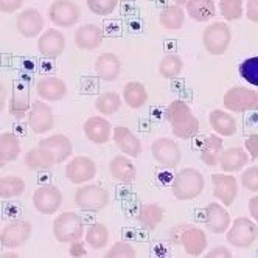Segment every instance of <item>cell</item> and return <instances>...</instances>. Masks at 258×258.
<instances>
[{
	"mask_svg": "<svg viewBox=\"0 0 258 258\" xmlns=\"http://www.w3.org/2000/svg\"><path fill=\"white\" fill-rule=\"evenodd\" d=\"M188 226H190V224H185V223L174 226V227L171 229V233H170V241H171L173 244H182L183 233H185V230H187Z\"/></svg>",
	"mask_w": 258,
	"mask_h": 258,
	"instance_id": "c3c4849f",
	"label": "cell"
},
{
	"mask_svg": "<svg viewBox=\"0 0 258 258\" xmlns=\"http://www.w3.org/2000/svg\"><path fill=\"white\" fill-rule=\"evenodd\" d=\"M204 176L196 168H183L180 170L171 183V190L176 199L179 201H191L199 196L204 190Z\"/></svg>",
	"mask_w": 258,
	"mask_h": 258,
	"instance_id": "6da1fadb",
	"label": "cell"
},
{
	"mask_svg": "<svg viewBox=\"0 0 258 258\" xmlns=\"http://www.w3.org/2000/svg\"><path fill=\"white\" fill-rule=\"evenodd\" d=\"M232 42V31L224 22H215L206 27L202 33V44L206 50L215 56L224 54Z\"/></svg>",
	"mask_w": 258,
	"mask_h": 258,
	"instance_id": "277c9868",
	"label": "cell"
},
{
	"mask_svg": "<svg viewBox=\"0 0 258 258\" xmlns=\"http://www.w3.org/2000/svg\"><path fill=\"white\" fill-rule=\"evenodd\" d=\"M183 70V61L179 54H167L159 64V75L167 80L177 78Z\"/></svg>",
	"mask_w": 258,
	"mask_h": 258,
	"instance_id": "d590c367",
	"label": "cell"
},
{
	"mask_svg": "<svg viewBox=\"0 0 258 258\" xmlns=\"http://www.w3.org/2000/svg\"><path fill=\"white\" fill-rule=\"evenodd\" d=\"M258 101V92L247 87H233L229 89L224 95V107L230 112H247L255 110Z\"/></svg>",
	"mask_w": 258,
	"mask_h": 258,
	"instance_id": "8992f818",
	"label": "cell"
},
{
	"mask_svg": "<svg viewBox=\"0 0 258 258\" xmlns=\"http://www.w3.org/2000/svg\"><path fill=\"white\" fill-rule=\"evenodd\" d=\"M249 162H250V159H249L247 151L243 150V148H239V146H232V148H227L219 156V167L224 173L241 171Z\"/></svg>",
	"mask_w": 258,
	"mask_h": 258,
	"instance_id": "44dd1931",
	"label": "cell"
},
{
	"mask_svg": "<svg viewBox=\"0 0 258 258\" xmlns=\"http://www.w3.org/2000/svg\"><path fill=\"white\" fill-rule=\"evenodd\" d=\"M27 121L33 133L36 134H45L53 129V109L44 101L36 100L31 104L30 112L27 114Z\"/></svg>",
	"mask_w": 258,
	"mask_h": 258,
	"instance_id": "8fae6325",
	"label": "cell"
},
{
	"mask_svg": "<svg viewBox=\"0 0 258 258\" xmlns=\"http://www.w3.org/2000/svg\"><path fill=\"white\" fill-rule=\"evenodd\" d=\"M219 11L226 21H238L243 16V0H219Z\"/></svg>",
	"mask_w": 258,
	"mask_h": 258,
	"instance_id": "60d3db41",
	"label": "cell"
},
{
	"mask_svg": "<svg viewBox=\"0 0 258 258\" xmlns=\"http://www.w3.org/2000/svg\"><path fill=\"white\" fill-rule=\"evenodd\" d=\"M83 131H84V136L92 143L103 145L109 142L114 129H112V124L109 123V120H106L104 117H90L86 120Z\"/></svg>",
	"mask_w": 258,
	"mask_h": 258,
	"instance_id": "ac0fdd59",
	"label": "cell"
},
{
	"mask_svg": "<svg viewBox=\"0 0 258 258\" xmlns=\"http://www.w3.org/2000/svg\"><path fill=\"white\" fill-rule=\"evenodd\" d=\"M239 75L243 80H246L249 84L258 87V56H252L244 59L238 67Z\"/></svg>",
	"mask_w": 258,
	"mask_h": 258,
	"instance_id": "b9f144b4",
	"label": "cell"
},
{
	"mask_svg": "<svg viewBox=\"0 0 258 258\" xmlns=\"http://www.w3.org/2000/svg\"><path fill=\"white\" fill-rule=\"evenodd\" d=\"M163 219V209L151 202V204H145L139 210V223L142 224L143 229L146 230H154Z\"/></svg>",
	"mask_w": 258,
	"mask_h": 258,
	"instance_id": "d6a6232c",
	"label": "cell"
},
{
	"mask_svg": "<svg viewBox=\"0 0 258 258\" xmlns=\"http://www.w3.org/2000/svg\"><path fill=\"white\" fill-rule=\"evenodd\" d=\"M109 173L115 180L121 183H133L137 177L136 165L124 156H115L109 162Z\"/></svg>",
	"mask_w": 258,
	"mask_h": 258,
	"instance_id": "d4e9b609",
	"label": "cell"
},
{
	"mask_svg": "<svg viewBox=\"0 0 258 258\" xmlns=\"http://www.w3.org/2000/svg\"><path fill=\"white\" fill-rule=\"evenodd\" d=\"M256 238H258V226L255 224V221L244 216L236 218L226 233L227 243L236 249H246L252 246Z\"/></svg>",
	"mask_w": 258,
	"mask_h": 258,
	"instance_id": "3957f363",
	"label": "cell"
},
{
	"mask_svg": "<svg viewBox=\"0 0 258 258\" xmlns=\"http://www.w3.org/2000/svg\"><path fill=\"white\" fill-rule=\"evenodd\" d=\"M204 223L213 233H224L232 224L229 212L219 202H210L204 209Z\"/></svg>",
	"mask_w": 258,
	"mask_h": 258,
	"instance_id": "2e32d148",
	"label": "cell"
},
{
	"mask_svg": "<svg viewBox=\"0 0 258 258\" xmlns=\"http://www.w3.org/2000/svg\"><path fill=\"white\" fill-rule=\"evenodd\" d=\"M66 48V38L58 28L45 30L38 39V50L47 59L59 58Z\"/></svg>",
	"mask_w": 258,
	"mask_h": 258,
	"instance_id": "9a60e30c",
	"label": "cell"
},
{
	"mask_svg": "<svg viewBox=\"0 0 258 258\" xmlns=\"http://www.w3.org/2000/svg\"><path fill=\"white\" fill-rule=\"evenodd\" d=\"M112 139L117 148L126 156L139 157L142 153V142L140 139L126 126H115L112 131Z\"/></svg>",
	"mask_w": 258,
	"mask_h": 258,
	"instance_id": "e0dca14e",
	"label": "cell"
},
{
	"mask_svg": "<svg viewBox=\"0 0 258 258\" xmlns=\"http://www.w3.org/2000/svg\"><path fill=\"white\" fill-rule=\"evenodd\" d=\"M159 22L163 28L176 31L180 30L183 27V22H185V11H183L182 7L179 5H167L163 7L160 14H159Z\"/></svg>",
	"mask_w": 258,
	"mask_h": 258,
	"instance_id": "f546056e",
	"label": "cell"
},
{
	"mask_svg": "<svg viewBox=\"0 0 258 258\" xmlns=\"http://www.w3.org/2000/svg\"><path fill=\"white\" fill-rule=\"evenodd\" d=\"M36 92L41 100L61 101L67 94V86L58 77H42L36 83Z\"/></svg>",
	"mask_w": 258,
	"mask_h": 258,
	"instance_id": "d6986e66",
	"label": "cell"
},
{
	"mask_svg": "<svg viewBox=\"0 0 258 258\" xmlns=\"http://www.w3.org/2000/svg\"><path fill=\"white\" fill-rule=\"evenodd\" d=\"M190 2V0H174V4L179 5V7H183V5H187Z\"/></svg>",
	"mask_w": 258,
	"mask_h": 258,
	"instance_id": "db71d44e",
	"label": "cell"
},
{
	"mask_svg": "<svg viewBox=\"0 0 258 258\" xmlns=\"http://www.w3.org/2000/svg\"><path fill=\"white\" fill-rule=\"evenodd\" d=\"M120 107H121V97L117 92H104L95 101L97 112H100L104 117L114 115L115 112H118Z\"/></svg>",
	"mask_w": 258,
	"mask_h": 258,
	"instance_id": "e575fe53",
	"label": "cell"
},
{
	"mask_svg": "<svg viewBox=\"0 0 258 258\" xmlns=\"http://www.w3.org/2000/svg\"><path fill=\"white\" fill-rule=\"evenodd\" d=\"M90 13L97 16H109L118 5V0H86Z\"/></svg>",
	"mask_w": 258,
	"mask_h": 258,
	"instance_id": "7bdbcfd3",
	"label": "cell"
},
{
	"mask_svg": "<svg viewBox=\"0 0 258 258\" xmlns=\"http://www.w3.org/2000/svg\"><path fill=\"white\" fill-rule=\"evenodd\" d=\"M53 235L59 243H75L84 238V223L73 212H64L53 221Z\"/></svg>",
	"mask_w": 258,
	"mask_h": 258,
	"instance_id": "7a4b0ae2",
	"label": "cell"
},
{
	"mask_svg": "<svg viewBox=\"0 0 258 258\" xmlns=\"http://www.w3.org/2000/svg\"><path fill=\"white\" fill-rule=\"evenodd\" d=\"M151 154L163 168H176L182 159L179 145L168 137L156 139L151 145Z\"/></svg>",
	"mask_w": 258,
	"mask_h": 258,
	"instance_id": "ba28073f",
	"label": "cell"
},
{
	"mask_svg": "<svg viewBox=\"0 0 258 258\" xmlns=\"http://www.w3.org/2000/svg\"><path fill=\"white\" fill-rule=\"evenodd\" d=\"M33 206L41 215H53L62 206V193L54 185H42L33 195Z\"/></svg>",
	"mask_w": 258,
	"mask_h": 258,
	"instance_id": "30bf717a",
	"label": "cell"
},
{
	"mask_svg": "<svg viewBox=\"0 0 258 258\" xmlns=\"http://www.w3.org/2000/svg\"><path fill=\"white\" fill-rule=\"evenodd\" d=\"M25 0H0V11L4 14H11L22 8Z\"/></svg>",
	"mask_w": 258,
	"mask_h": 258,
	"instance_id": "7dc6e473",
	"label": "cell"
},
{
	"mask_svg": "<svg viewBox=\"0 0 258 258\" xmlns=\"http://www.w3.org/2000/svg\"><path fill=\"white\" fill-rule=\"evenodd\" d=\"M33 233V226L28 221L24 219H16L4 227L2 233H0V243L7 249H17L24 246Z\"/></svg>",
	"mask_w": 258,
	"mask_h": 258,
	"instance_id": "9c48e42d",
	"label": "cell"
},
{
	"mask_svg": "<svg viewBox=\"0 0 258 258\" xmlns=\"http://www.w3.org/2000/svg\"><path fill=\"white\" fill-rule=\"evenodd\" d=\"M191 109L190 106L182 101V100H174L171 101L167 109H165V117H167L170 124H176L177 121H182L183 118H187L188 115H191Z\"/></svg>",
	"mask_w": 258,
	"mask_h": 258,
	"instance_id": "ab89813d",
	"label": "cell"
},
{
	"mask_svg": "<svg viewBox=\"0 0 258 258\" xmlns=\"http://www.w3.org/2000/svg\"><path fill=\"white\" fill-rule=\"evenodd\" d=\"M185 13L196 22H209L216 14V7L213 0H190Z\"/></svg>",
	"mask_w": 258,
	"mask_h": 258,
	"instance_id": "f1b7e54d",
	"label": "cell"
},
{
	"mask_svg": "<svg viewBox=\"0 0 258 258\" xmlns=\"http://www.w3.org/2000/svg\"><path fill=\"white\" fill-rule=\"evenodd\" d=\"M75 204L84 212H100L109 206V191L100 185H84L75 191Z\"/></svg>",
	"mask_w": 258,
	"mask_h": 258,
	"instance_id": "5b68a950",
	"label": "cell"
},
{
	"mask_svg": "<svg viewBox=\"0 0 258 258\" xmlns=\"http://www.w3.org/2000/svg\"><path fill=\"white\" fill-rule=\"evenodd\" d=\"M148 100L146 87L139 81H129L123 89V101L133 109L142 107Z\"/></svg>",
	"mask_w": 258,
	"mask_h": 258,
	"instance_id": "1f68e13d",
	"label": "cell"
},
{
	"mask_svg": "<svg viewBox=\"0 0 258 258\" xmlns=\"http://www.w3.org/2000/svg\"><path fill=\"white\" fill-rule=\"evenodd\" d=\"M70 255H72V256H83V255H86V249L81 246V241H75V243H72V247H70Z\"/></svg>",
	"mask_w": 258,
	"mask_h": 258,
	"instance_id": "f5cc1de1",
	"label": "cell"
},
{
	"mask_svg": "<svg viewBox=\"0 0 258 258\" xmlns=\"http://www.w3.org/2000/svg\"><path fill=\"white\" fill-rule=\"evenodd\" d=\"M213 196L221 201V204L230 207L238 196V180L232 174H212Z\"/></svg>",
	"mask_w": 258,
	"mask_h": 258,
	"instance_id": "4fadbf2b",
	"label": "cell"
},
{
	"mask_svg": "<svg viewBox=\"0 0 258 258\" xmlns=\"http://www.w3.org/2000/svg\"><path fill=\"white\" fill-rule=\"evenodd\" d=\"M246 16L250 22L258 24V4H255L253 0H247L246 4Z\"/></svg>",
	"mask_w": 258,
	"mask_h": 258,
	"instance_id": "f907efd6",
	"label": "cell"
},
{
	"mask_svg": "<svg viewBox=\"0 0 258 258\" xmlns=\"http://www.w3.org/2000/svg\"><path fill=\"white\" fill-rule=\"evenodd\" d=\"M253 2H255V4H258V0H253Z\"/></svg>",
	"mask_w": 258,
	"mask_h": 258,
	"instance_id": "9f6ffc18",
	"label": "cell"
},
{
	"mask_svg": "<svg viewBox=\"0 0 258 258\" xmlns=\"http://www.w3.org/2000/svg\"><path fill=\"white\" fill-rule=\"evenodd\" d=\"M255 110H258V101H256V109Z\"/></svg>",
	"mask_w": 258,
	"mask_h": 258,
	"instance_id": "11a10c76",
	"label": "cell"
},
{
	"mask_svg": "<svg viewBox=\"0 0 258 258\" xmlns=\"http://www.w3.org/2000/svg\"><path fill=\"white\" fill-rule=\"evenodd\" d=\"M244 150L249 154L250 162L258 160V134H252L244 142Z\"/></svg>",
	"mask_w": 258,
	"mask_h": 258,
	"instance_id": "bcb514c9",
	"label": "cell"
},
{
	"mask_svg": "<svg viewBox=\"0 0 258 258\" xmlns=\"http://www.w3.org/2000/svg\"><path fill=\"white\" fill-rule=\"evenodd\" d=\"M31 109V104H30V97L27 94V90H14V94L10 100V106H8V110L10 114L16 118H24Z\"/></svg>",
	"mask_w": 258,
	"mask_h": 258,
	"instance_id": "74e56055",
	"label": "cell"
},
{
	"mask_svg": "<svg viewBox=\"0 0 258 258\" xmlns=\"http://www.w3.org/2000/svg\"><path fill=\"white\" fill-rule=\"evenodd\" d=\"M103 30L95 24L81 25L75 31V44L81 50H95L103 42Z\"/></svg>",
	"mask_w": 258,
	"mask_h": 258,
	"instance_id": "cb8c5ba5",
	"label": "cell"
},
{
	"mask_svg": "<svg viewBox=\"0 0 258 258\" xmlns=\"http://www.w3.org/2000/svg\"><path fill=\"white\" fill-rule=\"evenodd\" d=\"M224 151V143L219 136H209L201 145V160L207 167H216L219 165V156Z\"/></svg>",
	"mask_w": 258,
	"mask_h": 258,
	"instance_id": "4316f807",
	"label": "cell"
},
{
	"mask_svg": "<svg viewBox=\"0 0 258 258\" xmlns=\"http://www.w3.org/2000/svg\"><path fill=\"white\" fill-rule=\"evenodd\" d=\"M16 27H17V31H19L22 34V38L25 39L38 38L41 31L44 30V17L38 10L27 8L17 14Z\"/></svg>",
	"mask_w": 258,
	"mask_h": 258,
	"instance_id": "5bb4252c",
	"label": "cell"
},
{
	"mask_svg": "<svg viewBox=\"0 0 258 258\" xmlns=\"http://www.w3.org/2000/svg\"><path fill=\"white\" fill-rule=\"evenodd\" d=\"M209 121H210V126L213 127V131L221 137H232L238 131L236 120L233 118V115L229 112H224V110H221V109L212 110L209 115Z\"/></svg>",
	"mask_w": 258,
	"mask_h": 258,
	"instance_id": "484cf974",
	"label": "cell"
},
{
	"mask_svg": "<svg viewBox=\"0 0 258 258\" xmlns=\"http://www.w3.org/2000/svg\"><path fill=\"white\" fill-rule=\"evenodd\" d=\"M241 185L249 191H258V167H249L241 174Z\"/></svg>",
	"mask_w": 258,
	"mask_h": 258,
	"instance_id": "f6af8a7d",
	"label": "cell"
},
{
	"mask_svg": "<svg viewBox=\"0 0 258 258\" xmlns=\"http://www.w3.org/2000/svg\"><path fill=\"white\" fill-rule=\"evenodd\" d=\"M80 7L72 0H54L48 8V17L53 25L69 28L80 21Z\"/></svg>",
	"mask_w": 258,
	"mask_h": 258,
	"instance_id": "52a82bcc",
	"label": "cell"
},
{
	"mask_svg": "<svg viewBox=\"0 0 258 258\" xmlns=\"http://www.w3.org/2000/svg\"><path fill=\"white\" fill-rule=\"evenodd\" d=\"M25 191V180L19 176H5L0 180V196L4 199L19 198Z\"/></svg>",
	"mask_w": 258,
	"mask_h": 258,
	"instance_id": "8d00e7d4",
	"label": "cell"
},
{
	"mask_svg": "<svg viewBox=\"0 0 258 258\" xmlns=\"http://www.w3.org/2000/svg\"><path fill=\"white\" fill-rule=\"evenodd\" d=\"M207 244H209V239H207L206 232L199 227L188 226L185 233H183L180 246L190 256H199L204 253V250L207 249Z\"/></svg>",
	"mask_w": 258,
	"mask_h": 258,
	"instance_id": "7402d4cb",
	"label": "cell"
},
{
	"mask_svg": "<svg viewBox=\"0 0 258 258\" xmlns=\"http://www.w3.org/2000/svg\"><path fill=\"white\" fill-rule=\"evenodd\" d=\"M104 256L106 258H133L136 256V249L129 243L118 241L104 253Z\"/></svg>",
	"mask_w": 258,
	"mask_h": 258,
	"instance_id": "ee69618b",
	"label": "cell"
},
{
	"mask_svg": "<svg viewBox=\"0 0 258 258\" xmlns=\"http://www.w3.org/2000/svg\"><path fill=\"white\" fill-rule=\"evenodd\" d=\"M174 137H179L182 140H188L191 137H196L199 133V120L191 114L185 120H182L176 124H171Z\"/></svg>",
	"mask_w": 258,
	"mask_h": 258,
	"instance_id": "f35d334b",
	"label": "cell"
},
{
	"mask_svg": "<svg viewBox=\"0 0 258 258\" xmlns=\"http://www.w3.org/2000/svg\"><path fill=\"white\" fill-rule=\"evenodd\" d=\"M39 146L48 150L54 156V160H56V163L66 162L72 156V153H73V145H72L70 139L62 136V134H54L51 137L42 139L39 142Z\"/></svg>",
	"mask_w": 258,
	"mask_h": 258,
	"instance_id": "603a6c76",
	"label": "cell"
},
{
	"mask_svg": "<svg viewBox=\"0 0 258 258\" xmlns=\"http://www.w3.org/2000/svg\"><path fill=\"white\" fill-rule=\"evenodd\" d=\"M97 174V165L90 157L78 156L73 157L66 167V177L75 183V185H81V183L89 182L94 179Z\"/></svg>",
	"mask_w": 258,
	"mask_h": 258,
	"instance_id": "7c38bea8",
	"label": "cell"
},
{
	"mask_svg": "<svg viewBox=\"0 0 258 258\" xmlns=\"http://www.w3.org/2000/svg\"><path fill=\"white\" fill-rule=\"evenodd\" d=\"M25 165L33 170V171H42V170H48L51 168L53 165H56V160H54V156L42 148V146H39V148H33V150H28L25 153Z\"/></svg>",
	"mask_w": 258,
	"mask_h": 258,
	"instance_id": "83f0119b",
	"label": "cell"
},
{
	"mask_svg": "<svg viewBox=\"0 0 258 258\" xmlns=\"http://www.w3.org/2000/svg\"><path fill=\"white\" fill-rule=\"evenodd\" d=\"M84 239L92 249H104L109 243V229L101 223H94L86 229Z\"/></svg>",
	"mask_w": 258,
	"mask_h": 258,
	"instance_id": "836d02e7",
	"label": "cell"
},
{
	"mask_svg": "<svg viewBox=\"0 0 258 258\" xmlns=\"http://www.w3.org/2000/svg\"><path fill=\"white\" fill-rule=\"evenodd\" d=\"M94 70L100 80L112 83L120 77L121 62L114 53H101L94 64Z\"/></svg>",
	"mask_w": 258,
	"mask_h": 258,
	"instance_id": "ffe728a7",
	"label": "cell"
},
{
	"mask_svg": "<svg viewBox=\"0 0 258 258\" xmlns=\"http://www.w3.org/2000/svg\"><path fill=\"white\" fill-rule=\"evenodd\" d=\"M207 258H230L232 256V252L224 247V246H216L215 249H212L210 252H207L206 255Z\"/></svg>",
	"mask_w": 258,
	"mask_h": 258,
	"instance_id": "681fc988",
	"label": "cell"
},
{
	"mask_svg": "<svg viewBox=\"0 0 258 258\" xmlns=\"http://www.w3.org/2000/svg\"><path fill=\"white\" fill-rule=\"evenodd\" d=\"M22 148L21 140L16 137L13 133H4L0 136V165H7L8 162H13L19 157Z\"/></svg>",
	"mask_w": 258,
	"mask_h": 258,
	"instance_id": "4dcf8cb0",
	"label": "cell"
},
{
	"mask_svg": "<svg viewBox=\"0 0 258 258\" xmlns=\"http://www.w3.org/2000/svg\"><path fill=\"white\" fill-rule=\"evenodd\" d=\"M249 213L252 219L258 224V196H252L249 199Z\"/></svg>",
	"mask_w": 258,
	"mask_h": 258,
	"instance_id": "816d5d0a",
	"label": "cell"
}]
</instances>
